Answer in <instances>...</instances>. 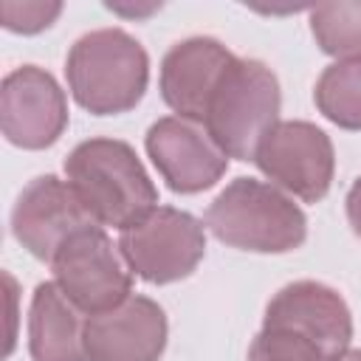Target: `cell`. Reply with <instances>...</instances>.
<instances>
[{
    "label": "cell",
    "instance_id": "6da1fadb",
    "mask_svg": "<svg viewBox=\"0 0 361 361\" xmlns=\"http://www.w3.org/2000/svg\"><path fill=\"white\" fill-rule=\"evenodd\" d=\"M65 178L99 226L124 231L158 206V189L127 141L87 138L65 158Z\"/></svg>",
    "mask_w": 361,
    "mask_h": 361
},
{
    "label": "cell",
    "instance_id": "7a4b0ae2",
    "mask_svg": "<svg viewBox=\"0 0 361 361\" xmlns=\"http://www.w3.org/2000/svg\"><path fill=\"white\" fill-rule=\"evenodd\" d=\"M65 76L79 107L93 116H118L144 99L149 56L127 31L99 28L71 45Z\"/></svg>",
    "mask_w": 361,
    "mask_h": 361
},
{
    "label": "cell",
    "instance_id": "3957f363",
    "mask_svg": "<svg viewBox=\"0 0 361 361\" xmlns=\"http://www.w3.org/2000/svg\"><path fill=\"white\" fill-rule=\"evenodd\" d=\"M203 226L226 245L288 254L307 237V217L290 195L257 178H234L206 209Z\"/></svg>",
    "mask_w": 361,
    "mask_h": 361
},
{
    "label": "cell",
    "instance_id": "277c9868",
    "mask_svg": "<svg viewBox=\"0 0 361 361\" xmlns=\"http://www.w3.org/2000/svg\"><path fill=\"white\" fill-rule=\"evenodd\" d=\"M279 104L276 73L259 59L234 56L209 99L203 124L228 158L254 161L262 138L279 121Z\"/></svg>",
    "mask_w": 361,
    "mask_h": 361
},
{
    "label": "cell",
    "instance_id": "5b68a950",
    "mask_svg": "<svg viewBox=\"0 0 361 361\" xmlns=\"http://www.w3.org/2000/svg\"><path fill=\"white\" fill-rule=\"evenodd\" d=\"M130 271L149 285L186 279L206 254V226L175 206H155L118 237Z\"/></svg>",
    "mask_w": 361,
    "mask_h": 361
},
{
    "label": "cell",
    "instance_id": "8992f818",
    "mask_svg": "<svg viewBox=\"0 0 361 361\" xmlns=\"http://www.w3.org/2000/svg\"><path fill=\"white\" fill-rule=\"evenodd\" d=\"M56 288L87 316L118 307L133 296V271L104 226L79 228L51 259Z\"/></svg>",
    "mask_w": 361,
    "mask_h": 361
},
{
    "label": "cell",
    "instance_id": "52a82bcc",
    "mask_svg": "<svg viewBox=\"0 0 361 361\" xmlns=\"http://www.w3.org/2000/svg\"><path fill=\"white\" fill-rule=\"evenodd\" d=\"M254 164L285 195L316 203L330 192L336 152L322 127L310 121H276L262 138Z\"/></svg>",
    "mask_w": 361,
    "mask_h": 361
},
{
    "label": "cell",
    "instance_id": "ba28073f",
    "mask_svg": "<svg viewBox=\"0 0 361 361\" xmlns=\"http://www.w3.org/2000/svg\"><path fill=\"white\" fill-rule=\"evenodd\" d=\"M144 147L166 186L180 195L212 189L228 169V155L217 147L206 124L183 116L158 118L147 130Z\"/></svg>",
    "mask_w": 361,
    "mask_h": 361
},
{
    "label": "cell",
    "instance_id": "9c48e42d",
    "mask_svg": "<svg viewBox=\"0 0 361 361\" xmlns=\"http://www.w3.org/2000/svg\"><path fill=\"white\" fill-rule=\"evenodd\" d=\"M0 127L6 141L23 149L56 144L68 127V102L56 79L37 65L11 71L0 90Z\"/></svg>",
    "mask_w": 361,
    "mask_h": 361
},
{
    "label": "cell",
    "instance_id": "30bf717a",
    "mask_svg": "<svg viewBox=\"0 0 361 361\" xmlns=\"http://www.w3.org/2000/svg\"><path fill=\"white\" fill-rule=\"evenodd\" d=\"M96 220L87 214L68 180L56 175L34 178L17 197L11 209V234L14 240L37 259L51 262L54 254L85 226Z\"/></svg>",
    "mask_w": 361,
    "mask_h": 361
},
{
    "label": "cell",
    "instance_id": "8fae6325",
    "mask_svg": "<svg viewBox=\"0 0 361 361\" xmlns=\"http://www.w3.org/2000/svg\"><path fill=\"white\" fill-rule=\"evenodd\" d=\"M166 347V316L149 296H127L118 307L87 316V361H158Z\"/></svg>",
    "mask_w": 361,
    "mask_h": 361
},
{
    "label": "cell",
    "instance_id": "7c38bea8",
    "mask_svg": "<svg viewBox=\"0 0 361 361\" xmlns=\"http://www.w3.org/2000/svg\"><path fill=\"white\" fill-rule=\"evenodd\" d=\"M231 59L234 54L212 37L175 42L161 62V99L175 110V116L203 124L209 99Z\"/></svg>",
    "mask_w": 361,
    "mask_h": 361
},
{
    "label": "cell",
    "instance_id": "4fadbf2b",
    "mask_svg": "<svg viewBox=\"0 0 361 361\" xmlns=\"http://www.w3.org/2000/svg\"><path fill=\"white\" fill-rule=\"evenodd\" d=\"M268 322L290 324L307 336H313L333 361H338L350 350L353 338V316L338 290L324 282L299 279L274 293L265 307Z\"/></svg>",
    "mask_w": 361,
    "mask_h": 361
},
{
    "label": "cell",
    "instance_id": "5bb4252c",
    "mask_svg": "<svg viewBox=\"0 0 361 361\" xmlns=\"http://www.w3.org/2000/svg\"><path fill=\"white\" fill-rule=\"evenodd\" d=\"M85 313L56 288L39 282L28 307V353L34 361H87Z\"/></svg>",
    "mask_w": 361,
    "mask_h": 361
},
{
    "label": "cell",
    "instance_id": "9a60e30c",
    "mask_svg": "<svg viewBox=\"0 0 361 361\" xmlns=\"http://www.w3.org/2000/svg\"><path fill=\"white\" fill-rule=\"evenodd\" d=\"M319 113L341 130H361V56L327 65L313 90Z\"/></svg>",
    "mask_w": 361,
    "mask_h": 361
},
{
    "label": "cell",
    "instance_id": "2e32d148",
    "mask_svg": "<svg viewBox=\"0 0 361 361\" xmlns=\"http://www.w3.org/2000/svg\"><path fill=\"white\" fill-rule=\"evenodd\" d=\"M310 31L324 54L338 59L361 56V0L316 6L310 11Z\"/></svg>",
    "mask_w": 361,
    "mask_h": 361
},
{
    "label": "cell",
    "instance_id": "e0dca14e",
    "mask_svg": "<svg viewBox=\"0 0 361 361\" xmlns=\"http://www.w3.org/2000/svg\"><path fill=\"white\" fill-rule=\"evenodd\" d=\"M248 361H333L330 353L307 333L262 319V330L248 347Z\"/></svg>",
    "mask_w": 361,
    "mask_h": 361
},
{
    "label": "cell",
    "instance_id": "ac0fdd59",
    "mask_svg": "<svg viewBox=\"0 0 361 361\" xmlns=\"http://www.w3.org/2000/svg\"><path fill=\"white\" fill-rule=\"evenodd\" d=\"M62 14V3H0V20L3 28L14 34H37L48 28Z\"/></svg>",
    "mask_w": 361,
    "mask_h": 361
},
{
    "label": "cell",
    "instance_id": "d6986e66",
    "mask_svg": "<svg viewBox=\"0 0 361 361\" xmlns=\"http://www.w3.org/2000/svg\"><path fill=\"white\" fill-rule=\"evenodd\" d=\"M344 209H347V220H350L353 231L361 237V178L350 186L347 200H344Z\"/></svg>",
    "mask_w": 361,
    "mask_h": 361
},
{
    "label": "cell",
    "instance_id": "ffe728a7",
    "mask_svg": "<svg viewBox=\"0 0 361 361\" xmlns=\"http://www.w3.org/2000/svg\"><path fill=\"white\" fill-rule=\"evenodd\" d=\"M338 361H361V350H347Z\"/></svg>",
    "mask_w": 361,
    "mask_h": 361
}]
</instances>
